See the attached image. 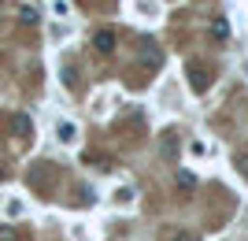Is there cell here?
Here are the masks:
<instances>
[{
    "label": "cell",
    "mask_w": 248,
    "mask_h": 241,
    "mask_svg": "<svg viewBox=\"0 0 248 241\" xmlns=\"http://www.w3.org/2000/svg\"><path fill=\"white\" fill-rule=\"evenodd\" d=\"M189 82H193V89H207V85H211V71H207V67H200V63H189Z\"/></svg>",
    "instance_id": "obj_1"
},
{
    "label": "cell",
    "mask_w": 248,
    "mask_h": 241,
    "mask_svg": "<svg viewBox=\"0 0 248 241\" xmlns=\"http://www.w3.org/2000/svg\"><path fill=\"white\" fill-rule=\"evenodd\" d=\"M93 48H96V52H111V48H115V33L111 30H96L93 33Z\"/></svg>",
    "instance_id": "obj_2"
},
{
    "label": "cell",
    "mask_w": 248,
    "mask_h": 241,
    "mask_svg": "<svg viewBox=\"0 0 248 241\" xmlns=\"http://www.w3.org/2000/svg\"><path fill=\"white\" fill-rule=\"evenodd\" d=\"M141 52H145V60H148V67H159V48H155L148 37H141Z\"/></svg>",
    "instance_id": "obj_3"
},
{
    "label": "cell",
    "mask_w": 248,
    "mask_h": 241,
    "mask_svg": "<svg viewBox=\"0 0 248 241\" xmlns=\"http://www.w3.org/2000/svg\"><path fill=\"white\" fill-rule=\"evenodd\" d=\"M178 189H182V193H193V189H197V178H193V175H189V171H182V175H178Z\"/></svg>",
    "instance_id": "obj_4"
},
{
    "label": "cell",
    "mask_w": 248,
    "mask_h": 241,
    "mask_svg": "<svg viewBox=\"0 0 248 241\" xmlns=\"http://www.w3.org/2000/svg\"><path fill=\"white\" fill-rule=\"evenodd\" d=\"M56 134H60V141H74V137H78V130H74L71 123H60V130H56Z\"/></svg>",
    "instance_id": "obj_5"
},
{
    "label": "cell",
    "mask_w": 248,
    "mask_h": 241,
    "mask_svg": "<svg viewBox=\"0 0 248 241\" xmlns=\"http://www.w3.org/2000/svg\"><path fill=\"white\" fill-rule=\"evenodd\" d=\"M211 30H215V37H230V22H226V19H215V26H211Z\"/></svg>",
    "instance_id": "obj_6"
},
{
    "label": "cell",
    "mask_w": 248,
    "mask_h": 241,
    "mask_svg": "<svg viewBox=\"0 0 248 241\" xmlns=\"http://www.w3.org/2000/svg\"><path fill=\"white\" fill-rule=\"evenodd\" d=\"M19 19L22 22H37V11H33V8H19Z\"/></svg>",
    "instance_id": "obj_7"
},
{
    "label": "cell",
    "mask_w": 248,
    "mask_h": 241,
    "mask_svg": "<svg viewBox=\"0 0 248 241\" xmlns=\"http://www.w3.org/2000/svg\"><path fill=\"white\" fill-rule=\"evenodd\" d=\"M15 130H19V134H26V130H30V119H26V115H15Z\"/></svg>",
    "instance_id": "obj_8"
},
{
    "label": "cell",
    "mask_w": 248,
    "mask_h": 241,
    "mask_svg": "<svg viewBox=\"0 0 248 241\" xmlns=\"http://www.w3.org/2000/svg\"><path fill=\"white\" fill-rule=\"evenodd\" d=\"M174 241H200V238H197L193 230H178V234H174Z\"/></svg>",
    "instance_id": "obj_9"
},
{
    "label": "cell",
    "mask_w": 248,
    "mask_h": 241,
    "mask_svg": "<svg viewBox=\"0 0 248 241\" xmlns=\"http://www.w3.org/2000/svg\"><path fill=\"white\" fill-rule=\"evenodd\" d=\"M0 241H15V230H8V226H0Z\"/></svg>",
    "instance_id": "obj_10"
},
{
    "label": "cell",
    "mask_w": 248,
    "mask_h": 241,
    "mask_svg": "<svg viewBox=\"0 0 248 241\" xmlns=\"http://www.w3.org/2000/svg\"><path fill=\"white\" fill-rule=\"evenodd\" d=\"M0 182H4V167H0Z\"/></svg>",
    "instance_id": "obj_11"
}]
</instances>
